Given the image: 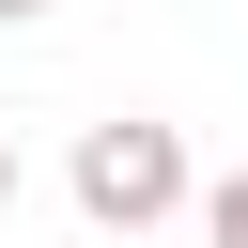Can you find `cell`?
Listing matches in <instances>:
<instances>
[{
	"instance_id": "obj_1",
	"label": "cell",
	"mask_w": 248,
	"mask_h": 248,
	"mask_svg": "<svg viewBox=\"0 0 248 248\" xmlns=\"http://www.w3.org/2000/svg\"><path fill=\"white\" fill-rule=\"evenodd\" d=\"M170 202H202V170H186L170 124H140V108L124 124H78V217L93 232H155Z\"/></svg>"
},
{
	"instance_id": "obj_2",
	"label": "cell",
	"mask_w": 248,
	"mask_h": 248,
	"mask_svg": "<svg viewBox=\"0 0 248 248\" xmlns=\"http://www.w3.org/2000/svg\"><path fill=\"white\" fill-rule=\"evenodd\" d=\"M202 232H217V248H248V170H217V186H202Z\"/></svg>"
},
{
	"instance_id": "obj_3",
	"label": "cell",
	"mask_w": 248,
	"mask_h": 248,
	"mask_svg": "<svg viewBox=\"0 0 248 248\" xmlns=\"http://www.w3.org/2000/svg\"><path fill=\"white\" fill-rule=\"evenodd\" d=\"M0 217H16V140H0Z\"/></svg>"
},
{
	"instance_id": "obj_4",
	"label": "cell",
	"mask_w": 248,
	"mask_h": 248,
	"mask_svg": "<svg viewBox=\"0 0 248 248\" xmlns=\"http://www.w3.org/2000/svg\"><path fill=\"white\" fill-rule=\"evenodd\" d=\"M0 16H31V0H0Z\"/></svg>"
}]
</instances>
